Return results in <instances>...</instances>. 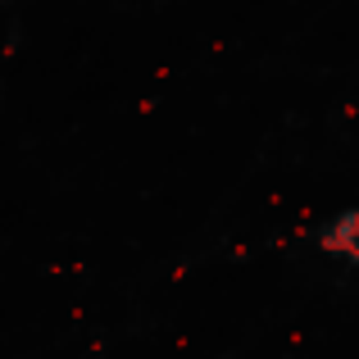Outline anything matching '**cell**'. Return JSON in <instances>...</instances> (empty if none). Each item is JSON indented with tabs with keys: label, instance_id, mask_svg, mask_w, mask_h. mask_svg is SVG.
Instances as JSON below:
<instances>
[{
	"label": "cell",
	"instance_id": "1",
	"mask_svg": "<svg viewBox=\"0 0 359 359\" xmlns=\"http://www.w3.org/2000/svg\"><path fill=\"white\" fill-rule=\"evenodd\" d=\"M318 245H323V255H332L341 264H359V210L327 219L323 232H318Z\"/></svg>",
	"mask_w": 359,
	"mask_h": 359
}]
</instances>
